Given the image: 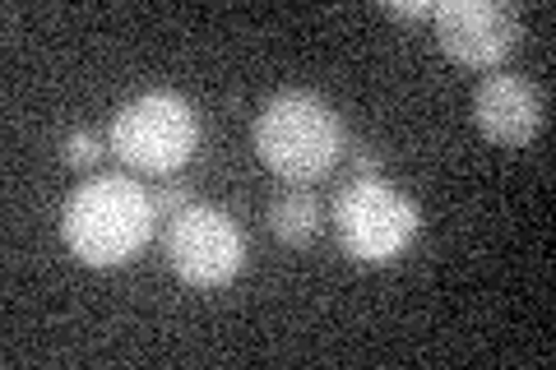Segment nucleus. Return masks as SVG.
Listing matches in <instances>:
<instances>
[{
  "instance_id": "7",
  "label": "nucleus",
  "mask_w": 556,
  "mask_h": 370,
  "mask_svg": "<svg viewBox=\"0 0 556 370\" xmlns=\"http://www.w3.org/2000/svg\"><path fill=\"white\" fill-rule=\"evenodd\" d=\"M478 130L501 149H525L547 130V93L519 75H486L473 88Z\"/></svg>"
},
{
  "instance_id": "12",
  "label": "nucleus",
  "mask_w": 556,
  "mask_h": 370,
  "mask_svg": "<svg viewBox=\"0 0 556 370\" xmlns=\"http://www.w3.org/2000/svg\"><path fill=\"white\" fill-rule=\"evenodd\" d=\"M353 167H357V176H380V157L367 144H353Z\"/></svg>"
},
{
  "instance_id": "8",
  "label": "nucleus",
  "mask_w": 556,
  "mask_h": 370,
  "mask_svg": "<svg viewBox=\"0 0 556 370\" xmlns=\"http://www.w3.org/2000/svg\"><path fill=\"white\" fill-rule=\"evenodd\" d=\"M269 232L283 241V245H311L325 232V204L316 190L306 186H292L283 195H274L269 204Z\"/></svg>"
},
{
  "instance_id": "2",
  "label": "nucleus",
  "mask_w": 556,
  "mask_h": 370,
  "mask_svg": "<svg viewBox=\"0 0 556 370\" xmlns=\"http://www.w3.org/2000/svg\"><path fill=\"white\" fill-rule=\"evenodd\" d=\"M251 144L278 181L316 186L325 181L348 149V130L339 112L316 93V88H278L255 112Z\"/></svg>"
},
{
  "instance_id": "4",
  "label": "nucleus",
  "mask_w": 556,
  "mask_h": 370,
  "mask_svg": "<svg viewBox=\"0 0 556 370\" xmlns=\"http://www.w3.org/2000/svg\"><path fill=\"white\" fill-rule=\"evenodd\" d=\"M112 153L135 171L172 176L200 149V116L172 88H144L112 116Z\"/></svg>"
},
{
  "instance_id": "5",
  "label": "nucleus",
  "mask_w": 556,
  "mask_h": 370,
  "mask_svg": "<svg viewBox=\"0 0 556 370\" xmlns=\"http://www.w3.org/2000/svg\"><path fill=\"white\" fill-rule=\"evenodd\" d=\"M167 269L190 288H228L247 269V232L218 204H186L167 218Z\"/></svg>"
},
{
  "instance_id": "10",
  "label": "nucleus",
  "mask_w": 556,
  "mask_h": 370,
  "mask_svg": "<svg viewBox=\"0 0 556 370\" xmlns=\"http://www.w3.org/2000/svg\"><path fill=\"white\" fill-rule=\"evenodd\" d=\"M186 204H195V200H190V190L186 186H177V181H172V186H159V190H153V214H159V222H167V218H177L181 214V208Z\"/></svg>"
},
{
  "instance_id": "3",
  "label": "nucleus",
  "mask_w": 556,
  "mask_h": 370,
  "mask_svg": "<svg viewBox=\"0 0 556 370\" xmlns=\"http://www.w3.org/2000/svg\"><path fill=\"white\" fill-rule=\"evenodd\" d=\"M329 227L348 259L390 264L422 232V208L390 176H353L329 204Z\"/></svg>"
},
{
  "instance_id": "9",
  "label": "nucleus",
  "mask_w": 556,
  "mask_h": 370,
  "mask_svg": "<svg viewBox=\"0 0 556 370\" xmlns=\"http://www.w3.org/2000/svg\"><path fill=\"white\" fill-rule=\"evenodd\" d=\"M61 157L70 167H79V171H89L98 157H102V135L98 130H89V126H79V130H70L65 139H61Z\"/></svg>"
},
{
  "instance_id": "6",
  "label": "nucleus",
  "mask_w": 556,
  "mask_h": 370,
  "mask_svg": "<svg viewBox=\"0 0 556 370\" xmlns=\"http://www.w3.org/2000/svg\"><path fill=\"white\" fill-rule=\"evenodd\" d=\"M431 24L445 56L468 69H496L519 47V10L506 0H441Z\"/></svg>"
},
{
  "instance_id": "1",
  "label": "nucleus",
  "mask_w": 556,
  "mask_h": 370,
  "mask_svg": "<svg viewBox=\"0 0 556 370\" xmlns=\"http://www.w3.org/2000/svg\"><path fill=\"white\" fill-rule=\"evenodd\" d=\"M153 227H159L153 195L126 171L89 176L61 204V241L70 245V255L93 269L135 259L149 245Z\"/></svg>"
},
{
  "instance_id": "11",
  "label": "nucleus",
  "mask_w": 556,
  "mask_h": 370,
  "mask_svg": "<svg viewBox=\"0 0 556 370\" xmlns=\"http://www.w3.org/2000/svg\"><path fill=\"white\" fill-rule=\"evenodd\" d=\"M431 10H437L431 0H408V5H404V0H386L390 20H431Z\"/></svg>"
}]
</instances>
